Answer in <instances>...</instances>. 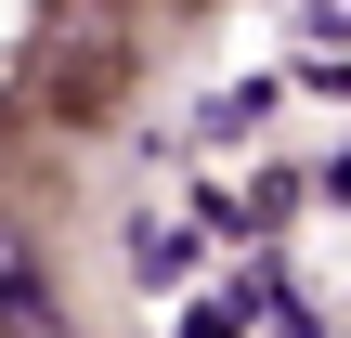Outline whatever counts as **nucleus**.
I'll list each match as a JSON object with an SVG mask.
<instances>
[{
  "label": "nucleus",
  "mask_w": 351,
  "mask_h": 338,
  "mask_svg": "<svg viewBox=\"0 0 351 338\" xmlns=\"http://www.w3.org/2000/svg\"><path fill=\"white\" fill-rule=\"evenodd\" d=\"M287 65H300V91H313L339 130H326V143H274V130L221 91V104L195 117V156H208V169L130 221V274H143L156 300H182L221 248H234V261L313 248V261H339V274L274 338H351V0H313V13H300V52H287Z\"/></svg>",
  "instance_id": "obj_1"
},
{
  "label": "nucleus",
  "mask_w": 351,
  "mask_h": 338,
  "mask_svg": "<svg viewBox=\"0 0 351 338\" xmlns=\"http://www.w3.org/2000/svg\"><path fill=\"white\" fill-rule=\"evenodd\" d=\"M0 338H78V326H65V300L39 287V261H26V248H0Z\"/></svg>",
  "instance_id": "obj_2"
}]
</instances>
